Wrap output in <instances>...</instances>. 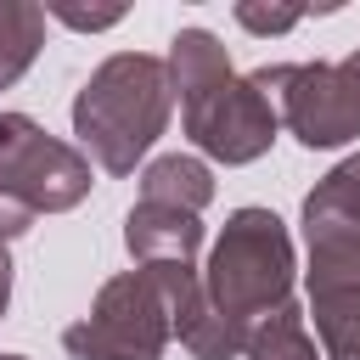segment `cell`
I'll list each match as a JSON object with an SVG mask.
<instances>
[{
    "mask_svg": "<svg viewBox=\"0 0 360 360\" xmlns=\"http://www.w3.org/2000/svg\"><path fill=\"white\" fill-rule=\"evenodd\" d=\"M163 62H169L191 146H202L219 163H253L270 152L281 118H276L270 96L253 84V73L242 79L231 68L225 45L208 28H180Z\"/></svg>",
    "mask_w": 360,
    "mask_h": 360,
    "instance_id": "obj_1",
    "label": "cell"
},
{
    "mask_svg": "<svg viewBox=\"0 0 360 360\" xmlns=\"http://www.w3.org/2000/svg\"><path fill=\"white\" fill-rule=\"evenodd\" d=\"M169 107H174L169 62L146 51H118L73 96V135L84 158H96L107 174H135V163L169 129Z\"/></svg>",
    "mask_w": 360,
    "mask_h": 360,
    "instance_id": "obj_2",
    "label": "cell"
},
{
    "mask_svg": "<svg viewBox=\"0 0 360 360\" xmlns=\"http://www.w3.org/2000/svg\"><path fill=\"white\" fill-rule=\"evenodd\" d=\"M292 236L270 208H236L208 248L202 264V298L242 332H253L264 315L292 304Z\"/></svg>",
    "mask_w": 360,
    "mask_h": 360,
    "instance_id": "obj_3",
    "label": "cell"
},
{
    "mask_svg": "<svg viewBox=\"0 0 360 360\" xmlns=\"http://www.w3.org/2000/svg\"><path fill=\"white\" fill-rule=\"evenodd\" d=\"M191 276V264H141L112 276L90 315L62 332V349L73 360H163L174 338V298Z\"/></svg>",
    "mask_w": 360,
    "mask_h": 360,
    "instance_id": "obj_4",
    "label": "cell"
},
{
    "mask_svg": "<svg viewBox=\"0 0 360 360\" xmlns=\"http://www.w3.org/2000/svg\"><path fill=\"white\" fill-rule=\"evenodd\" d=\"M90 158L56 141L28 112H0V242L22 236L39 214H68L90 197Z\"/></svg>",
    "mask_w": 360,
    "mask_h": 360,
    "instance_id": "obj_5",
    "label": "cell"
},
{
    "mask_svg": "<svg viewBox=\"0 0 360 360\" xmlns=\"http://www.w3.org/2000/svg\"><path fill=\"white\" fill-rule=\"evenodd\" d=\"M253 84L309 152L349 146L360 135V51H349L343 62H276L259 68Z\"/></svg>",
    "mask_w": 360,
    "mask_h": 360,
    "instance_id": "obj_6",
    "label": "cell"
},
{
    "mask_svg": "<svg viewBox=\"0 0 360 360\" xmlns=\"http://www.w3.org/2000/svg\"><path fill=\"white\" fill-rule=\"evenodd\" d=\"M309 236V321L326 360H360V231L304 225Z\"/></svg>",
    "mask_w": 360,
    "mask_h": 360,
    "instance_id": "obj_7",
    "label": "cell"
},
{
    "mask_svg": "<svg viewBox=\"0 0 360 360\" xmlns=\"http://www.w3.org/2000/svg\"><path fill=\"white\" fill-rule=\"evenodd\" d=\"M124 248L135 264H191L202 248V219L191 208H169V202H135L124 219Z\"/></svg>",
    "mask_w": 360,
    "mask_h": 360,
    "instance_id": "obj_8",
    "label": "cell"
},
{
    "mask_svg": "<svg viewBox=\"0 0 360 360\" xmlns=\"http://www.w3.org/2000/svg\"><path fill=\"white\" fill-rule=\"evenodd\" d=\"M141 197L202 214L208 197H214V174H208V163H197V158H186V152H169V158H152V163L141 169Z\"/></svg>",
    "mask_w": 360,
    "mask_h": 360,
    "instance_id": "obj_9",
    "label": "cell"
},
{
    "mask_svg": "<svg viewBox=\"0 0 360 360\" xmlns=\"http://www.w3.org/2000/svg\"><path fill=\"white\" fill-rule=\"evenodd\" d=\"M45 45V6L34 0H0V90H11Z\"/></svg>",
    "mask_w": 360,
    "mask_h": 360,
    "instance_id": "obj_10",
    "label": "cell"
},
{
    "mask_svg": "<svg viewBox=\"0 0 360 360\" xmlns=\"http://www.w3.org/2000/svg\"><path fill=\"white\" fill-rule=\"evenodd\" d=\"M304 225L360 231V152H349L332 174L315 180V191L304 197Z\"/></svg>",
    "mask_w": 360,
    "mask_h": 360,
    "instance_id": "obj_11",
    "label": "cell"
},
{
    "mask_svg": "<svg viewBox=\"0 0 360 360\" xmlns=\"http://www.w3.org/2000/svg\"><path fill=\"white\" fill-rule=\"evenodd\" d=\"M242 360H321L315 354V338L298 315V304H281L276 315H264L253 332H248V349Z\"/></svg>",
    "mask_w": 360,
    "mask_h": 360,
    "instance_id": "obj_12",
    "label": "cell"
},
{
    "mask_svg": "<svg viewBox=\"0 0 360 360\" xmlns=\"http://www.w3.org/2000/svg\"><path fill=\"white\" fill-rule=\"evenodd\" d=\"M236 22L242 28H253V34H287V28H298L304 22V11H276V6H236Z\"/></svg>",
    "mask_w": 360,
    "mask_h": 360,
    "instance_id": "obj_13",
    "label": "cell"
},
{
    "mask_svg": "<svg viewBox=\"0 0 360 360\" xmlns=\"http://www.w3.org/2000/svg\"><path fill=\"white\" fill-rule=\"evenodd\" d=\"M45 17H56V22H68V28H90V34H96V28L124 22V6H101V11H96V6H90V11H84V6H51Z\"/></svg>",
    "mask_w": 360,
    "mask_h": 360,
    "instance_id": "obj_14",
    "label": "cell"
},
{
    "mask_svg": "<svg viewBox=\"0 0 360 360\" xmlns=\"http://www.w3.org/2000/svg\"><path fill=\"white\" fill-rule=\"evenodd\" d=\"M6 304H11V253L0 242V315H6Z\"/></svg>",
    "mask_w": 360,
    "mask_h": 360,
    "instance_id": "obj_15",
    "label": "cell"
},
{
    "mask_svg": "<svg viewBox=\"0 0 360 360\" xmlns=\"http://www.w3.org/2000/svg\"><path fill=\"white\" fill-rule=\"evenodd\" d=\"M0 360H28V354H0Z\"/></svg>",
    "mask_w": 360,
    "mask_h": 360,
    "instance_id": "obj_16",
    "label": "cell"
}]
</instances>
